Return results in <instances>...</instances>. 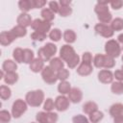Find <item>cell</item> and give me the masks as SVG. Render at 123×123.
<instances>
[{"label":"cell","instance_id":"1","mask_svg":"<svg viewBox=\"0 0 123 123\" xmlns=\"http://www.w3.org/2000/svg\"><path fill=\"white\" fill-rule=\"evenodd\" d=\"M25 101L31 107H39L44 101V92L41 89L31 90L27 92Z\"/></svg>","mask_w":123,"mask_h":123},{"label":"cell","instance_id":"2","mask_svg":"<svg viewBox=\"0 0 123 123\" xmlns=\"http://www.w3.org/2000/svg\"><path fill=\"white\" fill-rule=\"evenodd\" d=\"M57 46L52 43V42H48L46 43L43 47L39 48L38 51H37V57L39 59H41L43 62H47V61H50L54 56L55 54L57 53Z\"/></svg>","mask_w":123,"mask_h":123},{"label":"cell","instance_id":"3","mask_svg":"<svg viewBox=\"0 0 123 123\" xmlns=\"http://www.w3.org/2000/svg\"><path fill=\"white\" fill-rule=\"evenodd\" d=\"M121 46L119 45V42L115 39H109L105 43V52L106 55L111 57V58H117L121 54Z\"/></svg>","mask_w":123,"mask_h":123},{"label":"cell","instance_id":"4","mask_svg":"<svg viewBox=\"0 0 123 123\" xmlns=\"http://www.w3.org/2000/svg\"><path fill=\"white\" fill-rule=\"evenodd\" d=\"M28 104L22 99H16L12 106V115L13 118H19L26 111Z\"/></svg>","mask_w":123,"mask_h":123},{"label":"cell","instance_id":"5","mask_svg":"<svg viewBox=\"0 0 123 123\" xmlns=\"http://www.w3.org/2000/svg\"><path fill=\"white\" fill-rule=\"evenodd\" d=\"M58 118V114L52 111H39L36 115L37 123H57Z\"/></svg>","mask_w":123,"mask_h":123},{"label":"cell","instance_id":"6","mask_svg":"<svg viewBox=\"0 0 123 123\" xmlns=\"http://www.w3.org/2000/svg\"><path fill=\"white\" fill-rule=\"evenodd\" d=\"M41 77H42V80L48 85H53L58 81L57 72L54 71L49 65L44 66V68L41 71Z\"/></svg>","mask_w":123,"mask_h":123},{"label":"cell","instance_id":"7","mask_svg":"<svg viewBox=\"0 0 123 123\" xmlns=\"http://www.w3.org/2000/svg\"><path fill=\"white\" fill-rule=\"evenodd\" d=\"M31 28L35 31V32H41L46 34L47 32L51 31V23L47 22L43 19H39L37 18L35 20H33V23L31 25Z\"/></svg>","mask_w":123,"mask_h":123},{"label":"cell","instance_id":"8","mask_svg":"<svg viewBox=\"0 0 123 123\" xmlns=\"http://www.w3.org/2000/svg\"><path fill=\"white\" fill-rule=\"evenodd\" d=\"M76 55V52L74 48L69 44H64L60 49V58L63 62H69L74 56Z\"/></svg>","mask_w":123,"mask_h":123},{"label":"cell","instance_id":"9","mask_svg":"<svg viewBox=\"0 0 123 123\" xmlns=\"http://www.w3.org/2000/svg\"><path fill=\"white\" fill-rule=\"evenodd\" d=\"M94 30L98 35H100V36H102L103 37H106V38L111 37L114 34V32L112 31L111 26H109L107 24H103V23H97L94 26Z\"/></svg>","mask_w":123,"mask_h":123},{"label":"cell","instance_id":"10","mask_svg":"<svg viewBox=\"0 0 123 123\" xmlns=\"http://www.w3.org/2000/svg\"><path fill=\"white\" fill-rule=\"evenodd\" d=\"M69 104H70V101L68 97L64 95L61 94L57 96L55 99V109L58 111H65L69 108Z\"/></svg>","mask_w":123,"mask_h":123},{"label":"cell","instance_id":"11","mask_svg":"<svg viewBox=\"0 0 123 123\" xmlns=\"http://www.w3.org/2000/svg\"><path fill=\"white\" fill-rule=\"evenodd\" d=\"M16 39V37L13 35V33L10 31H4L0 34V43L2 46H8L11 43H12Z\"/></svg>","mask_w":123,"mask_h":123},{"label":"cell","instance_id":"12","mask_svg":"<svg viewBox=\"0 0 123 123\" xmlns=\"http://www.w3.org/2000/svg\"><path fill=\"white\" fill-rule=\"evenodd\" d=\"M98 80L102 84H111L113 81V73L110 69H102L98 72Z\"/></svg>","mask_w":123,"mask_h":123},{"label":"cell","instance_id":"13","mask_svg":"<svg viewBox=\"0 0 123 123\" xmlns=\"http://www.w3.org/2000/svg\"><path fill=\"white\" fill-rule=\"evenodd\" d=\"M16 22H17V25L21 26V27H24V28H27L29 26L32 25L33 23V20H32V17L29 13L27 12H21L17 18H16Z\"/></svg>","mask_w":123,"mask_h":123},{"label":"cell","instance_id":"14","mask_svg":"<svg viewBox=\"0 0 123 123\" xmlns=\"http://www.w3.org/2000/svg\"><path fill=\"white\" fill-rule=\"evenodd\" d=\"M68 99L70 102L74 103V104H77V103H80L83 99V92L80 88L78 87H72L71 90L69 91L68 93Z\"/></svg>","mask_w":123,"mask_h":123},{"label":"cell","instance_id":"15","mask_svg":"<svg viewBox=\"0 0 123 123\" xmlns=\"http://www.w3.org/2000/svg\"><path fill=\"white\" fill-rule=\"evenodd\" d=\"M110 115L112 118L118 117V116H122L123 115V104L121 103H115L113 105L111 106L110 110H109Z\"/></svg>","mask_w":123,"mask_h":123},{"label":"cell","instance_id":"16","mask_svg":"<svg viewBox=\"0 0 123 123\" xmlns=\"http://www.w3.org/2000/svg\"><path fill=\"white\" fill-rule=\"evenodd\" d=\"M77 73L81 76H87L89 74L92 73L93 71V67L92 64H88V63H85V62H81L79 64V66L76 69Z\"/></svg>","mask_w":123,"mask_h":123},{"label":"cell","instance_id":"17","mask_svg":"<svg viewBox=\"0 0 123 123\" xmlns=\"http://www.w3.org/2000/svg\"><path fill=\"white\" fill-rule=\"evenodd\" d=\"M43 68H44V62L41 59H39L38 57L35 58V60L30 63V69L34 73L41 72Z\"/></svg>","mask_w":123,"mask_h":123},{"label":"cell","instance_id":"18","mask_svg":"<svg viewBox=\"0 0 123 123\" xmlns=\"http://www.w3.org/2000/svg\"><path fill=\"white\" fill-rule=\"evenodd\" d=\"M49 66H50L54 71L58 72V71H60L61 69L64 68V67H63V66H64V62H63V61H62L61 58L56 57V58H52V59L49 61Z\"/></svg>","mask_w":123,"mask_h":123},{"label":"cell","instance_id":"19","mask_svg":"<svg viewBox=\"0 0 123 123\" xmlns=\"http://www.w3.org/2000/svg\"><path fill=\"white\" fill-rule=\"evenodd\" d=\"M17 63L12 60H6L2 64V70L4 72H16Z\"/></svg>","mask_w":123,"mask_h":123},{"label":"cell","instance_id":"20","mask_svg":"<svg viewBox=\"0 0 123 123\" xmlns=\"http://www.w3.org/2000/svg\"><path fill=\"white\" fill-rule=\"evenodd\" d=\"M18 7L22 12H28L30 10L35 9L34 0H20L18 2Z\"/></svg>","mask_w":123,"mask_h":123},{"label":"cell","instance_id":"21","mask_svg":"<svg viewBox=\"0 0 123 123\" xmlns=\"http://www.w3.org/2000/svg\"><path fill=\"white\" fill-rule=\"evenodd\" d=\"M62 37H63L64 41H65L66 43H68V44L75 42V41H76V38H77L76 33H75L73 30H71V29H67V30H65V31L63 32Z\"/></svg>","mask_w":123,"mask_h":123},{"label":"cell","instance_id":"22","mask_svg":"<svg viewBox=\"0 0 123 123\" xmlns=\"http://www.w3.org/2000/svg\"><path fill=\"white\" fill-rule=\"evenodd\" d=\"M3 80L7 85H13L18 81V74L16 72H5Z\"/></svg>","mask_w":123,"mask_h":123},{"label":"cell","instance_id":"23","mask_svg":"<svg viewBox=\"0 0 123 123\" xmlns=\"http://www.w3.org/2000/svg\"><path fill=\"white\" fill-rule=\"evenodd\" d=\"M98 110V105L93 102V101H88V102H86L84 105H83V111L86 113V114H90L92 113L93 111H97Z\"/></svg>","mask_w":123,"mask_h":123},{"label":"cell","instance_id":"24","mask_svg":"<svg viewBox=\"0 0 123 123\" xmlns=\"http://www.w3.org/2000/svg\"><path fill=\"white\" fill-rule=\"evenodd\" d=\"M40 15H41V17H42L43 20H45V21H47V22H50V23H51V21H53L54 18H55V13H54L49 8H44V9H42L41 12H40Z\"/></svg>","mask_w":123,"mask_h":123},{"label":"cell","instance_id":"25","mask_svg":"<svg viewBox=\"0 0 123 123\" xmlns=\"http://www.w3.org/2000/svg\"><path fill=\"white\" fill-rule=\"evenodd\" d=\"M71 86L70 83H68L67 81H62L58 85V91L62 94V95H65L68 94L69 91L71 90Z\"/></svg>","mask_w":123,"mask_h":123},{"label":"cell","instance_id":"26","mask_svg":"<svg viewBox=\"0 0 123 123\" xmlns=\"http://www.w3.org/2000/svg\"><path fill=\"white\" fill-rule=\"evenodd\" d=\"M23 56H24V49L20 47H16L12 51V58L15 62H23Z\"/></svg>","mask_w":123,"mask_h":123},{"label":"cell","instance_id":"27","mask_svg":"<svg viewBox=\"0 0 123 123\" xmlns=\"http://www.w3.org/2000/svg\"><path fill=\"white\" fill-rule=\"evenodd\" d=\"M11 31L13 33V35L16 37V38L17 37H23L27 35V29L24 28V27H21L19 25H16L14 27H12Z\"/></svg>","mask_w":123,"mask_h":123},{"label":"cell","instance_id":"28","mask_svg":"<svg viewBox=\"0 0 123 123\" xmlns=\"http://www.w3.org/2000/svg\"><path fill=\"white\" fill-rule=\"evenodd\" d=\"M110 26L113 32L114 31H121V30H123V19L120 17H116V18L111 20Z\"/></svg>","mask_w":123,"mask_h":123},{"label":"cell","instance_id":"29","mask_svg":"<svg viewBox=\"0 0 123 123\" xmlns=\"http://www.w3.org/2000/svg\"><path fill=\"white\" fill-rule=\"evenodd\" d=\"M111 90L112 93L120 95L123 93V82H112L111 86Z\"/></svg>","mask_w":123,"mask_h":123},{"label":"cell","instance_id":"30","mask_svg":"<svg viewBox=\"0 0 123 123\" xmlns=\"http://www.w3.org/2000/svg\"><path fill=\"white\" fill-rule=\"evenodd\" d=\"M12 96V90L8 86L2 85L0 86V97L2 100H8Z\"/></svg>","mask_w":123,"mask_h":123},{"label":"cell","instance_id":"31","mask_svg":"<svg viewBox=\"0 0 123 123\" xmlns=\"http://www.w3.org/2000/svg\"><path fill=\"white\" fill-rule=\"evenodd\" d=\"M104 117V113L100 111H93L92 113L89 114V117H88V120L91 122V123H98L99 121H101Z\"/></svg>","mask_w":123,"mask_h":123},{"label":"cell","instance_id":"32","mask_svg":"<svg viewBox=\"0 0 123 123\" xmlns=\"http://www.w3.org/2000/svg\"><path fill=\"white\" fill-rule=\"evenodd\" d=\"M34 60H35V55H34L33 50H31V49H29V48L24 49L23 62H24V63H28V64H30Z\"/></svg>","mask_w":123,"mask_h":123},{"label":"cell","instance_id":"33","mask_svg":"<svg viewBox=\"0 0 123 123\" xmlns=\"http://www.w3.org/2000/svg\"><path fill=\"white\" fill-rule=\"evenodd\" d=\"M93 65L97 68H103L104 62H105V55L103 54H97L93 58Z\"/></svg>","mask_w":123,"mask_h":123},{"label":"cell","instance_id":"34","mask_svg":"<svg viewBox=\"0 0 123 123\" xmlns=\"http://www.w3.org/2000/svg\"><path fill=\"white\" fill-rule=\"evenodd\" d=\"M97 17H98V20L100 21V23H103V24L111 23L112 20V14L111 13V12H107L98 14Z\"/></svg>","mask_w":123,"mask_h":123},{"label":"cell","instance_id":"35","mask_svg":"<svg viewBox=\"0 0 123 123\" xmlns=\"http://www.w3.org/2000/svg\"><path fill=\"white\" fill-rule=\"evenodd\" d=\"M49 38L55 42L59 41L62 38V32L58 28H54L49 32Z\"/></svg>","mask_w":123,"mask_h":123},{"label":"cell","instance_id":"36","mask_svg":"<svg viewBox=\"0 0 123 123\" xmlns=\"http://www.w3.org/2000/svg\"><path fill=\"white\" fill-rule=\"evenodd\" d=\"M12 116V115L8 111H6V110L0 111V122L1 123H9L11 121Z\"/></svg>","mask_w":123,"mask_h":123},{"label":"cell","instance_id":"37","mask_svg":"<svg viewBox=\"0 0 123 123\" xmlns=\"http://www.w3.org/2000/svg\"><path fill=\"white\" fill-rule=\"evenodd\" d=\"M72 13V8L70 6H60V11H59V14L62 17H66L69 16Z\"/></svg>","mask_w":123,"mask_h":123},{"label":"cell","instance_id":"38","mask_svg":"<svg viewBox=\"0 0 123 123\" xmlns=\"http://www.w3.org/2000/svg\"><path fill=\"white\" fill-rule=\"evenodd\" d=\"M43 109L45 111H52L55 109V101L52 98H47L44 101Z\"/></svg>","mask_w":123,"mask_h":123},{"label":"cell","instance_id":"39","mask_svg":"<svg viewBox=\"0 0 123 123\" xmlns=\"http://www.w3.org/2000/svg\"><path fill=\"white\" fill-rule=\"evenodd\" d=\"M115 65V61L113 58L108 56V55H105V62H104V67L105 69H111L112 68L113 66Z\"/></svg>","mask_w":123,"mask_h":123},{"label":"cell","instance_id":"40","mask_svg":"<svg viewBox=\"0 0 123 123\" xmlns=\"http://www.w3.org/2000/svg\"><path fill=\"white\" fill-rule=\"evenodd\" d=\"M46 34L41 32H33L31 34V38L35 41H43L46 38Z\"/></svg>","mask_w":123,"mask_h":123},{"label":"cell","instance_id":"41","mask_svg":"<svg viewBox=\"0 0 123 123\" xmlns=\"http://www.w3.org/2000/svg\"><path fill=\"white\" fill-rule=\"evenodd\" d=\"M57 77H58V80H60L61 82L66 81V79L69 77V71H68V69H66V68L61 69L60 71L57 72Z\"/></svg>","mask_w":123,"mask_h":123},{"label":"cell","instance_id":"42","mask_svg":"<svg viewBox=\"0 0 123 123\" xmlns=\"http://www.w3.org/2000/svg\"><path fill=\"white\" fill-rule=\"evenodd\" d=\"M80 63V57H79V55L78 54H76L69 62H66V64H67V66L69 67V68H71V69H73V68H75V67H77V65Z\"/></svg>","mask_w":123,"mask_h":123},{"label":"cell","instance_id":"43","mask_svg":"<svg viewBox=\"0 0 123 123\" xmlns=\"http://www.w3.org/2000/svg\"><path fill=\"white\" fill-rule=\"evenodd\" d=\"M88 121H89L88 118H86L83 114H76L72 118V122L73 123H89Z\"/></svg>","mask_w":123,"mask_h":123},{"label":"cell","instance_id":"44","mask_svg":"<svg viewBox=\"0 0 123 123\" xmlns=\"http://www.w3.org/2000/svg\"><path fill=\"white\" fill-rule=\"evenodd\" d=\"M92 62H93V58H92L91 53H89V52H84L83 55H82V62L91 64Z\"/></svg>","mask_w":123,"mask_h":123},{"label":"cell","instance_id":"45","mask_svg":"<svg viewBox=\"0 0 123 123\" xmlns=\"http://www.w3.org/2000/svg\"><path fill=\"white\" fill-rule=\"evenodd\" d=\"M49 9L54 13H59V11H60V4H59V2H57V1L49 2Z\"/></svg>","mask_w":123,"mask_h":123},{"label":"cell","instance_id":"46","mask_svg":"<svg viewBox=\"0 0 123 123\" xmlns=\"http://www.w3.org/2000/svg\"><path fill=\"white\" fill-rule=\"evenodd\" d=\"M110 5H111V7L113 10H119V9H121L122 6H123V1H121V0L111 1V2H110Z\"/></svg>","mask_w":123,"mask_h":123},{"label":"cell","instance_id":"47","mask_svg":"<svg viewBox=\"0 0 123 123\" xmlns=\"http://www.w3.org/2000/svg\"><path fill=\"white\" fill-rule=\"evenodd\" d=\"M113 78H115L118 82H123V71L121 69L115 70L113 73Z\"/></svg>","mask_w":123,"mask_h":123},{"label":"cell","instance_id":"48","mask_svg":"<svg viewBox=\"0 0 123 123\" xmlns=\"http://www.w3.org/2000/svg\"><path fill=\"white\" fill-rule=\"evenodd\" d=\"M45 5H46V1H44V0H34V7H35V9L43 8Z\"/></svg>","mask_w":123,"mask_h":123},{"label":"cell","instance_id":"49","mask_svg":"<svg viewBox=\"0 0 123 123\" xmlns=\"http://www.w3.org/2000/svg\"><path fill=\"white\" fill-rule=\"evenodd\" d=\"M59 4H60V6H70V4H71V1H69V0H60V2H59Z\"/></svg>","mask_w":123,"mask_h":123},{"label":"cell","instance_id":"50","mask_svg":"<svg viewBox=\"0 0 123 123\" xmlns=\"http://www.w3.org/2000/svg\"><path fill=\"white\" fill-rule=\"evenodd\" d=\"M113 123H123V115L113 118Z\"/></svg>","mask_w":123,"mask_h":123},{"label":"cell","instance_id":"51","mask_svg":"<svg viewBox=\"0 0 123 123\" xmlns=\"http://www.w3.org/2000/svg\"><path fill=\"white\" fill-rule=\"evenodd\" d=\"M117 41H118L119 43H121V44H122L121 49H123V34H120V35L117 37Z\"/></svg>","mask_w":123,"mask_h":123},{"label":"cell","instance_id":"52","mask_svg":"<svg viewBox=\"0 0 123 123\" xmlns=\"http://www.w3.org/2000/svg\"><path fill=\"white\" fill-rule=\"evenodd\" d=\"M121 70L123 71V64H122V66H121Z\"/></svg>","mask_w":123,"mask_h":123},{"label":"cell","instance_id":"53","mask_svg":"<svg viewBox=\"0 0 123 123\" xmlns=\"http://www.w3.org/2000/svg\"><path fill=\"white\" fill-rule=\"evenodd\" d=\"M121 60H122V62H123V56H122V58H121Z\"/></svg>","mask_w":123,"mask_h":123},{"label":"cell","instance_id":"54","mask_svg":"<svg viewBox=\"0 0 123 123\" xmlns=\"http://www.w3.org/2000/svg\"><path fill=\"white\" fill-rule=\"evenodd\" d=\"M31 123H36V122H31Z\"/></svg>","mask_w":123,"mask_h":123}]
</instances>
